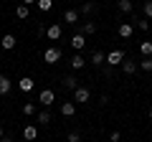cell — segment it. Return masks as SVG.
Listing matches in <instances>:
<instances>
[{
  "instance_id": "cell-1",
  "label": "cell",
  "mask_w": 152,
  "mask_h": 142,
  "mask_svg": "<svg viewBox=\"0 0 152 142\" xmlns=\"http://www.w3.org/2000/svg\"><path fill=\"white\" fill-rule=\"evenodd\" d=\"M127 56H124V51L122 48H114V51H109L107 53V61H104V64L109 66V69H114V66H122V61H124Z\"/></svg>"
},
{
  "instance_id": "cell-2",
  "label": "cell",
  "mask_w": 152,
  "mask_h": 142,
  "mask_svg": "<svg viewBox=\"0 0 152 142\" xmlns=\"http://www.w3.org/2000/svg\"><path fill=\"white\" fill-rule=\"evenodd\" d=\"M43 61H46V64H58V61H61V48H56V46L46 48L43 51Z\"/></svg>"
},
{
  "instance_id": "cell-3",
  "label": "cell",
  "mask_w": 152,
  "mask_h": 142,
  "mask_svg": "<svg viewBox=\"0 0 152 142\" xmlns=\"http://www.w3.org/2000/svg\"><path fill=\"white\" fill-rule=\"evenodd\" d=\"M38 102L43 104V107H51V104L56 102V91L53 89H43V91L38 94Z\"/></svg>"
},
{
  "instance_id": "cell-4",
  "label": "cell",
  "mask_w": 152,
  "mask_h": 142,
  "mask_svg": "<svg viewBox=\"0 0 152 142\" xmlns=\"http://www.w3.org/2000/svg\"><path fill=\"white\" fill-rule=\"evenodd\" d=\"M89 99H91V91H89L86 86H79V89L74 91V102H76V104H86Z\"/></svg>"
},
{
  "instance_id": "cell-5",
  "label": "cell",
  "mask_w": 152,
  "mask_h": 142,
  "mask_svg": "<svg viewBox=\"0 0 152 142\" xmlns=\"http://www.w3.org/2000/svg\"><path fill=\"white\" fill-rule=\"evenodd\" d=\"M69 43H71V48H74L76 53H79V51H81L84 46H86V36H84V33H74Z\"/></svg>"
},
{
  "instance_id": "cell-6",
  "label": "cell",
  "mask_w": 152,
  "mask_h": 142,
  "mask_svg": "<svg viewBox=\"0 0 152 142\" xmlns=\"http://www.w3.org/2000/svg\"><path fill=\"white\" fill-rule=\"evenodd\" d=\"M23 140L26 142H36L38 140V127L36 124H26L23 127Z\"/></svg>"
},
{
  "instance_id": "cell-7",
  "label": "cell",
  "mask_w": 152,
  "mask_h": 142,
  "mask_svg": "<svg viewBox=\"0 0 152 142\" xmlns=\"http://www.w3.org/2000/svg\"><path fill=\"white\" fill-rule=\"evenodd\" d=\"M117 33H119V38H132V33H134V26H132V23H119Z\"/></svg>"
},
{
  "instance_id": "cell-8",
  "label": "cell",
  "mask_w": 152,
  "mask_h": 142,
  "mask_svg": "<svg viewBox=\"0 0 152 142\" xmlns=\"http://www.w3.org/2000/svg\"><path fill=\"white\" fill-rule=\"evenodd\" d=\"M13 89V81L5 76V74H0V97H5V94H10Z\"/></svg>"
},
{
  "instance_id": "cell-9",
  "label": "cell",
  "mask_w": 152,
  "mask_h": 142,
  "mask_svg": "<svg viewBox=\"0 0 152 142\" xmlns=\"http://www.w3.org/2000/svg\"><path fill=\"white\" fill-rule=\"evenodd\" d=\"M0 46H3L5 51H13L15 48V36H13V33H5V36L0 38Z\"/></svg>"
},
{
  "instance_id": "cell-10",
  "label": "cell",
  "mask_w": 152,
  "mask_h": 142,
  "mask_svg": "<svg viewBox=\"0 0 152 142\" xmlns=\"http://www.w3.org/2000/svg\"><path fill=\"white\" fill-rule=\"evenodd\" d=\"M46 36H48L51 41H58L61 36H64V31H61V26H48L46 28Z\"/></svg>"
},
{
  "instance_id": "cell-11",
  "label": "cell",
  "mask_w": 152,
  "mask_h": 142,
  "mask_svg": "<svg viewBox=\"0 0 152 142\" xmlns=\"http://www.w3.org/2000/svg\"><path fill=\"white\" fill-rule=\"evenodd\" d=\"M61 114L64 117H74L76 114V102H64L61 104Z\"/></svg>"
},
{
  "instance_id": "cell-12",
  "label": "cell",
  "mask_w": 152,
  "mask_h": 142,
  "mask_svg": "<svg viewBox=\"0 0 152 142\" xmlns=\"http://www.w3.org/2000/svg\"><path fill=\"white\" fill-rule=\"evenodd\" d=\"M33 86H36V81H33L31 76H23L20 81H18V89H20V91H33Z\"/></svg>"
},
{
  "instance_id": "cell-13",
  "label": "cell",
  "mask_w": 152,
  "mask_h": 142,
  "mask_svg": "<svg viewBox=\"0 0 152 142\" xmlns=\"http://www.w3.org/2000/svg\"><path fill=\"white\" fill-rule=\"evenodd\" d=\"M61 81H64V89H69V91H76V89H79V81H76V76H64L61 79Z\"/></svg>"
},
{
  "instance_id": "cell-14",
  "label": "cell",
  "mask_w": 152,
  "mask_h": 142,
  "mask_svg": "<svg viewBox=\"0 0 152 142\" xmlns=\"http://www.w3.org/2000/svg\"><path fill=\"white\" fill-rule=\"evenodd\" d=\"M84 66H86V59H84L81 53H74V59H71V69L79 71V69H84Z\"/></svg>"
},
{
  "instance_id": "cell-15",
  "label": "cell",
  "mask_w": 152,
  "mask_h": 142,
  "mask_svg": "<svg viewBox=\"0 0 152 142\" xmlns=\"http://www.w3.org/2000/svg\"><path fill=\"white\" fill-rule=\"evenodd\" d=\"M28 13H31V8H28V5H23V3H18V5H15V18L26 20V18H28Z\"/></svg>"
},
{
  "instance_id": "cell-16",
  "label": "cell",
  "mask_w": 152,
  "mask_h": 142,
  "mask_svg": "<svg viewBox=\"0 0 152 142\" xmlns=\"http://www.w3.org/2000/svg\"><path fill=\"white\" fill-rule=\"evenodd\" d=\"M122 71H124V74H127V76H129V74H134V71H137V61H122Z\"/></svg>"
},
{
  "instance_id": "cell-17",
  "label": "cell",
  "mask_w": 152,
  "mask_h": 142,
  "mask_svg": "<svg viewBox=\"0 0 152 142\" xmlns=\"http://www.w3.org/2000/svg\"><path fill=\"white\" fill-rule=\"evenodd\" d=\"M81 33H84V36H94V33H96V23H94V20H86V23L81 26Z\"/></svg>"
},
{
  "instance_id": "cell-18",
  "label": "cell",
  "mask_w": 152,
  "mask_h": 142,
  "mask_svg": "<svg viewBox=\"0 0 152 142\" xmlns=\"http://www.w3.org/2000/svg\"><path fill=\"white\" fill-rule=\"evenodd\" d=\"M89 61H91L94 66H102L104 61H107V53H102V51H94V53H91V59H89Z\"/></svg>"
},
{
  "instance_id": "cell-19",
  "label": "cell",
  "mask_w": 152,
  "mask_h": 142,
  "mask_svg": "<svg viewBox=\"0 0 152 142\" xmlns=\"http://www.w3.org/2000/svg\"><path fill=\"white\" fill-rule=\"evenodd\" d=\"M140 53L145 56V59H150L152 56V41H142L140 43Z\"/></svg>"
},
{
  "instance_id": "cell-20",
  "label": "cell",
  "mask_w": 152,
  "mask_h": 142,
  "mask_svg": "<svg viewBox=\"0 0 152 142\" xmlns=\"http://www.w3.org/2000/svg\"><path fill=\"white\" fill-rule=\"evenodd\" d=\"M76 20H79V13H76L74 8H69V10L64 13V23H76Z\"/></svg>"
},
{
  "instance_id": "cell-21",
  "label": "cell",
  "mask_w": 152,
  "mask_h": 142,
  "mask_svg": "<svg viewBox=\"0 0 152 142\" xmlns=\"http://www.w3.org/2000/svg\"><path fill=\"white\" fill-rule=\"evenodd\" d=\"M38 124H51V112L48 109H43V112H38Z\"/></svg>"
},
{
  "instance_id": "cell-22",
  "label": "cell",
  "mask_w": 152,
  "mask_h": 142,
  "mask_svg": "<svg viewBox=\"0 0 152 142\" xmlns=\"http://www.w3.org/2000/svg\"><path fill=\"white\" fill-rule=\"evenodd\" d=\"M117 8H119L122 13H132V8H134V3H132V0H119V3H117Z\"/></svg>"
},
{
  "instance_id": "cell-23",
  "label": "cell",
  "mask_w": 152,
  "mask_h": 142,
  "mask_svg": "<svg viewBox=\"0 0 152 142\" xmlns=\"http://www.w3.org/2000/svg\"><path fill=\"white\" fill-rule=\"evenodd\" d=\"M36 8H38V10H43V13H48L51 8H53V0H38Z\"/></svg>"
},
{
  "instance_id": "cell-24",
  "label": "cell",
  "mask_w": 152,
  "mask_h": 142,
  "mask_svg": "<svg viewBox=\"0 0 152 142\" xmlns=\"http://www.w3.org/2000/svg\"><path fill=\"white\" fill-rule=\"evenodd\" d=\"M23 114H26V117H33V114H36V104H33V102H26V104H23Z\"/></svg>"
},
{
  "instance_id": "cell-25",
  "label": "cell",
  "mask_w": 152,
  "mask_h": 142,
  "mask_svg": "<svg viewBox=\"0 0 152 142\" xmlns=\"http://www.w3.org/2000/svg\"><path fill=\"white\" fill-rule=\"evenodd\" d=\"M94 8H96V5H94L91 0H86V3L81 5V13H84V15H91V13H94Z\"/></svg>"
},
{
  "instance_id": "cell-26",
  "label": "cell",
  "mask_w": 152,
  "mask_h": 142,
  "mask_svg": "<svg viewBox=\"0 0 152 142\" xmlns=\"http://www.w3.org/2000/svg\"><path fill=\"white\" fill-rule=\"evenodd\" d=\"M140 66H142V71H152V59H142Z\"/></svg>"
},
{
  "instance_id": "cell-27",
  "label": "cell",
  "mask_w": 152,
  "mask_h": 142,
  "mask_svg": "<svg viewBox=\"0 0 152 142\" xmlns=\"http://www.w3.org/2000/svg\"><path fill=\"white\" fill-rule=\"evenodd\" d=\"M66 140H69V142H81V135H79V132H69Z\"/></svg>"
},
{
  "instance_id": "cell-28",
  "label": "cell",
  "mask_w": 152,
  "mask_h": 142,
  "mask_svg": "<svg viewBox=\"0 0 152 142\" xmlns=\"http://www.w3.org/2000/svg\"><path fill=\"white\" fill-rule=\"evenodd\" d=\"M119 140H122V132L119 130H114L112 135H109V142H119Z\"/></svg>"
},
{
  "instance_id": "cell-29",
  "label": "cell",
  "mask_w": 152,
  "mask_h": 142,
  "mask_svg": "<svg viewBox=\"0 0 152 142\" xmlns=\"http://www.w3.org/2000/svg\"><path fill=\"white\" fill-rule=\"evenodd\" d=\"M145 15L152 18V0H147V3H145Z\"/></svg>"
},
{
  "instance_id": "cell-30",
  "label": "cell",
  "mask_w": 152,
  "mask_h": 142,
  "mask_svg": "<svg viewBox=\"0 0 152 142\" xmlns=\"http://www.w3.org/2000/svg\"><path fill=\"white\" fill-rule=\"evenodd\" d=\"M137 28H140V31H147V28H150V23H147V20H137Z\"/></svg>"
},
{
  "instance_id": "cell-31",
  "label": "cell",
  "mask_w": 152,
  "mask_h": 142,
  "mask_svg": "<svg viewBox=\"0 0 152 142\" xmlns=\"http://www.w3.org/2000/svg\"><path fill=\"white\" fill-rule=\"evenodd\" d=\"M20 3H23V5H28V8H31V5H36L38 0H20Z\"/></svg>"
},
{
  "instance_id": "cell-32",
  "label": "cell",
  "mask_w": 152,
  "mask_h": 142,
  "mask_svg": "<svg viewBox=\"0 0 152 142\" xmlns=\"http://www.w3.org/2000/svg\"><path fill=\"white\" fill-rule=\"evenodd\" d=\"M0 142H13V137H10V135H8V132H5V135H3V140H0Z\"/></svg>"
},
{
  "instance_id": "cell-33",
  "label": "cell",
  "mask_w": 152,
  "mask_h": 142,
  "mask_svg": "<svg viewBox=\"0 0 152 142\" xmlns=\"http://www.w3.org/2000/svg\"><path fill=\"white\" fill-rule=\"evenodd\" d=\"M3 135H5V130H3V127H0V140H3Z\"/></svg>"
},
{
  "instance_id": "cell-34",
  "label": "cell",
  "mask_w": 152,
  "mask_h": 142,
  "mask_svg": "<svg viewBox=\"0 0 152 142\" xmlns=\"http://www.w3.org/2000/svg\"><path fill=\"white\" fill-rule=\"evenodd\" d=\"M150 119H152V109H150Z\"/></svg>"
},
{
  "instance_id": "cell-35",
  "label": "cell",
  "mask_w": 152,
  "mask_h": 142,
  "mask_svg": "<svg viewBox=\"0 0 152 142\" xmlns=\"http://www.w3.org/2000/svg\"><path fill=\"white\" fill-rule=\"evenodd\" d=\"M84 3H86V0H84Z\"/></svg>"
}]
</instances>
